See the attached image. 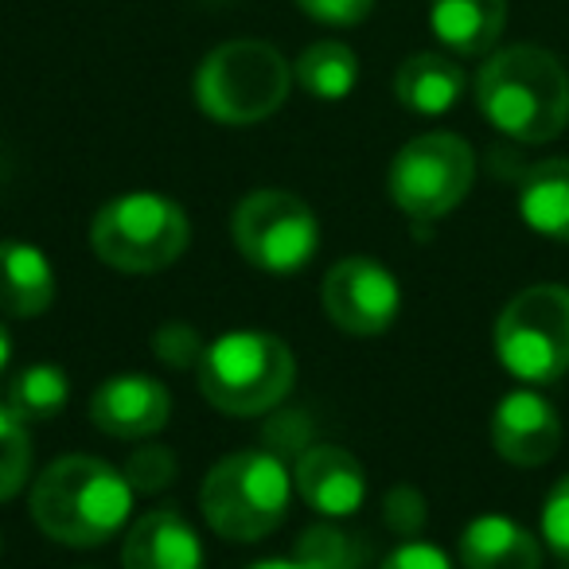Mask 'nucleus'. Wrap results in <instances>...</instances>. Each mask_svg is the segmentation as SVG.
Returning <instances> with one entry per match:
<instances>
[{"label":"nucleus","mask_w":569,"mask_h":569,"mask_svg":"<svg viewBox=\"0 0 569 569\" xmlns=\"http://www.w3.org/2000/svg\"><path fill=\"white\" fill-rule=\"evenodd\" d=\"M476 106L511 141L546 144L561 137L569 121V74L553 51L515 43L483 59Z\"/></svg>","instance_id":"obj_1"},{"label":"nucleus","mask_w":569,"mask_h":569,"mask_svg":"<svg viewBox=\"0 0 569 569\" xmlns=\"http://www.w3.org/2000/svg\"><path fill=\"white\" fill-rule=\"evenodd\" d=\"M133 496L126 472L98 457H59L32 483V519L63 546H102L129 522Z\"/></svg>","instance_id":"obj_2"},{"label":"nucleus","mask_w":569,"mask_h":569,"mask_svg":"<svg viewBox=\"0 0 569 569\" xmlns=\"http://www.w3.org/2000/svg\"><path fill=\"white\" fill-rule=\"evenodd\" d=\"M293 499V472L269 449H238L207 472L203 519L227 542H258L277 530Z\"/></svg>","instance_id":"obj_3"},{"label":"nucleus","mask_w":569,"mask_h":569,"mask_svg":"<svg viewBox=\"0 0 569 569\" xmlns=\"http://www.w3.org/2000/svg\"><path fill=\"white\" fill-rule=\"evenodd\" d=\"M203 398L230 418H258L277 410L297 382L289 343L269 332H227L203 348L196 367Z\"/></svg>","instance_id":"obj_4"},{"label":"nucleus","mask_w":569,"mask_h":569,"mask_svg":"<svg viewBox=\"0 0 569 569\" xmlns=\"http://www.w3.org/2000/svg\"><path fill=\"white\" fill-rule=\"evenodd\" d=\"M293 87V67L266 40H230L196 71V102L222 126H258L273 118Z\"/></svg>","instance_id":"obj_5"},{"label":"nucleus","mask_w":569,"mask_h":569,"mask_svg":"<svg viewBox=\"0 0 569 569\" xmlns=\"http://www.w3.org/2000/svg\"><path fill=\"white\" fill-rule=\"evenodd\" d=\"M191 242V222L176 199L160 191H126L110 199L90 222V246L110 269L157 273Z\"/></svg>","instance_id":"obj_6"},{"label":"nucleus","mask_w":569,"mask_h":569,"mask_svg":"<svg viewBox=\"0 0 569 569\" xmlns=\"http://www.w3.org/2000/svg\"><path fill=\"white\" fill-rule=\"evenodd\" d=\"M496 356L507 375L530 387L558 382L569 371L566 284H530L503 305L496 320Z\"/></svg>","instance_id":"obj_7"},{"label":"nucleus","mask_w":569,"mask_h":569,"mask_svg":"<svg viewBox=\"0 0 569 569\" xmlns=\"http://www.w3.org/2000/svg\"><path fill=\"white\" fill-rule=\"evenodd\" d=\"M476 180V152L457 133H421L390 160V199L413 222L445 219Z\"/></svg>","instance_id":"obj_8"},{"label":"nucleus","mask_w":569,"mask_h":569,"mask_svg":"<svg viewBox=\"0 0 569 569\" xmlns=\"http://www.w3.org/2000/svg\"><path fill=\"white\" fill-rule=\"evenodd\" d=\"M234 246L266 273H297L320 250V222L305 199L281 188L250 191L230 219Z\"/></svg>","instance_id":"obj_9"},{"label":"nucleus","mask_w":569,"mask_h":569,"mask_svg":"<svg viewBox=\"0 0 569 569\" xmlns=\"http://www.w3.org/2000/svg\"><path fill=\"white\" fill-rule=\"evenodd\" d=\"M402 289L398 277L375 258H343L325 277V312L340 332L382 336L398 320Z\"/></svg>","instance_id":"obj_10"},{"label":"nucleus","mask_w":569,"mask_h":569,"mask_svg":"<svg viewBox=\"0 0 569 569\" xmlns=\"http://www.w3.org/2000/svg\"><path fill=\"white\" fill-rule=\"evenodd\" d=\"M491 445L515 468H538L561 449V418L535 390H511L491 413Z\"/></svg>","instance_id":"obj_11"},{"label":"nucleus","mask_w":569,"mask_h":569,"mask_svg":"<svg viewBox=\"0 0 569 569\" xmlns=\"http://www.w3.org/2000/svg\"><path fill=\"white\" fill-rule=\"evenodd\" d=\"M168 418H172V398L149 375H113L90 398V421L118 441H144L160 433Z\"/></svg>","instance_id":"obj_12"},{"label":"nucleus","mask_w":569,"mask_h":569,"mask_svg":"<svg viewBox=\"0 0 569 569\" xmlns=\"http://www.w3.org/2000/svg\"><path fill=\"white\" fill-rule=\"evenodd\" d=\"M293 488L325 519H348L367 499V472L340 445H309L293 465Z\"/></svg>","instance_id":"obj_13"},{"label":"nucleus","mask_w":569,"mask_h":569,"mask_svg":"<svg viewBox=\"0 0 569 569\" xmlns=\"http://www.w3.org/2000/svg\"><path fill=\"white\" fill-rule=\"evenodd\" d=\"M126 569H203V542L176 507L144 511L121 542Z\"/></svg>","instance_id":"obj_14"},{"label":"nucleus","mask_w":569,"mask_h":569,"mask_svg":"<svg viewBox=\"0 0 569 569\" xmlns=\"http://www.w3.org/2000/svg\"><path fill=\"white\" fill-rule=\"evenodd\" d=\"M429 28L452 56H491L507 28V0H429Z\"/></svg>","instance_id":"obj_15"},{"label":"nucleus","mask_w":569,"mask_h":569,"mask_svg":"<svg viewBox=\"0 0 569 569\" xmlns=\"http://www.w3.org/2000/svg\"><path fill=\"white\" fill-rule=\"evenodd\" d=\"M56 301V269L32 242H0V312L4 317H40Z\"/></svg>","instance_id":"obj_16"},{"label":"nucleus","mask_w":569,"mask_h":569,"mask_svg":"<svg viewBox=\"0 0 569 569\" xmlns=\"http://www.w3.org/2000/svg\"><path fill=\"white\" fill-rule=\"evenodd\" d=\"M465 569H542V546L527 527L503 515H480L460 530Z\"/></svg>","instance_id":"obj_17"},{"label":"nucleus","mask_w":569,"mask_h":569,"mask_svg":"<svg viewBox=\"0 0 569 569\" xmlns=\"http://www.w3.org/2000/svg\"><path fill=\"white\" fill-rule=\"evenodd\" d=\"M465 94V71L457 59L441 56V51H418L410 56L395 74V98L413 113H449Z\"/></svg>","instance_id":"obj_18"},{"label":"nucleus","mask_w":569,"mask_h":569,"mask_svg":"<svg viewBox=\"0 0 569 569\" xmlns=\"http://www.w3.org/2000/svg\"><path fill=\"white\" fill-rule=\"evenodd\" d=\"M519 214L535 234L569 242V160H542L522 176Z\"/></svg>","instance_id":"obj_19"},{"label":"nucleus","mask_w":569,"mask_h":569,"mask_svg":"<svg viewBox=\"0 0 569 569\" xmlns=\"http://www.w3.org/2000/svg\"><path fill=\"white\" fill-rule=\"evenodd\" d=\"M293 79L301 82L305 94L320 98V102H340L356 90L359 82V59L348 43L340 40H320L297 56Z\"/></svg>","instance_id":"obj_20"},{"label":"nucleus","mask_w":569,"mask_h":569,"mask_svg":"<svg viewBox=\"0 0 569 569\" xmlns=\"http://www.w3.org/2000/svg\"><path fill=\"white\" fill-rule=\"evenodd\" d=\"M67 398H71V379L56 363L28 367L9 387V406L24 421H51L56 413H63Z\"/></svg>","instance_id":"obj_21"},{"label":"nucleus","mask_w":569,"mask_h":569,"mask_svg":"<svg viewBox=\"0 0 569 569\" xmlns=\"http://www.w3.org/2000/svg\"><path fill=\"white\" fill-rule=\"evenodd\" d=\"M32 472V437H28V421L12 410L9 402H0V503L20 496Z\"/></svg>","instance_id":"obj_22"},{"label":"nucleus","mask_w":569,"mask_h":569,"mask_svg":"<svg viewBox=\"0 0 569 569\" xmlns=\"http://www.w3.org/2000/svg\"><path fill=\"white\" fill-rule=\"evenodd\" d=\"M293 558L301 561L305 569H363L367 550L359 546V538L320 522V527L305 530Z\"/></svg>","instance_id":"obj_23"},{"label":"nucleus","mask_w":569,"mask_h":569,"mask_svg":"<svg viewBox=\"0 0 569 569\" xmlns=\"http://www.w3.org/2000/svg\"><path fill=\"white\" fill-rule=\"evenodd\" d=\"M126 480L137 496H149V491H164L176 480V457L164 445H144L133 457L126 460Z\"/></svg>","instance_id":"obj_24"},{"label":"nucleus","mask_w":569,"mask_h":569,"mask_svg":"<svg viewBox=\"0 0 569 569\" xmlns=\"http://www.w3.org/2000/svg\"><path fill=\"white\" fill-rule=\"evenodd\" d=\"M203 348L207 343L199 340L196 328L180 325V320H172V325H164L157 336H152V351H157V359L168 367H176V371H183V367H199Z\"/></svg>","instance_id":"obj_25"},{"label":"nucleus","mask_w":569,"mask_h":569,"mask_svg":"<svg viewBox=\"0 0 569 569\" xmlns=\"http://www.w3.org/2000/svg\"><path fill=\"white\" fill-rule=\"evenodd\" d=\"M542 542L569 561V476H561L542 503Z\"/></svg>","instance_id":"obj_26"},{"label":"nucleus","mask_w":569,"mask_h":569,"mask_svg":"<svg viewBox=\"0 0 569 569\" xmlns=\"http://www.w3.org/2000/svg\"><path fill=\"white\" fill-rule=\"evenodd\" d=\"M297 9L309 20L328 28H356L371 17L375 0H297Z\"/></svg>","instance_id":"obj_27"},{"label":"nucleus","mask_w":569,"mask_h":569,"mask_svg":"<svg viewBox=\"0 0 569 569\" xmlns=\"http://www.w3.org/2000/svg\"><path fill=\"white\" fill-rule=\"evenodd\" d=\"M382 511H387V527L395 530V535L413 538L421 530V522H426V499H421L418 488L402 483V488H390Z\"/></svg>","instance_id":"obj_28"},{"label":"nucleus","mask_w":569,"mask_h":569,"mask_svg":"<svg viewBox=\"0 0 569 569\" xmlns=\"http://www.w3.org/2000/svg\"><path fill=\"white\" fill-rule=\"evenodd\" d=\"M379 569H452V561L445 558V550H437L433 542H418V538H410V542L398 546V550L390 553Z\"/></svg>","instance_id":"obj_29"},{"label":"nucleus","mask_w":569,"mask_h":569,"mask_svg":"<svg viewBox=\"0 0 569 569\" xmlns=\"http://www.w3.org/2000/svg\"><path fill=\"white\" fill-rule=\"evenodd\" d=\"M250 569H305L297 558H266V561H253Z\"/></svg>","instance_id":"obj_30"},{"label":"nucleus","mask_w":569,"mask_h":569,"mask_svg":"<svg viewBox=\"0 0 569 569\" xmlns=\"http://www.w3.org/2000/svg\"><path fill=\"white\" fill-rule=\"evenodd\" d=\"M9 359H12V336H9V328L0 325V375H4V367H9Z\"/></svg>","instance_id":"obj_31"}]
</instances>
